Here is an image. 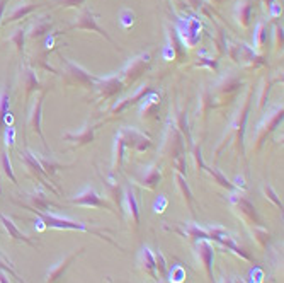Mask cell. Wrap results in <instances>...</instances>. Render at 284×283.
<instances>
[{"instance_id":"7a4b0ae2","label":"cell","mask_w":284,"mask_h":283,"mask_svg":"<svg viewBox=\"0 0 284 283\" xmlns=\"http://www.w3.org/2000/svg\"><path fill=\"white\" fill-rule=\"evenodd\" d=\"M206 232H208V236H209V241H214V242L222 244L223 247H227L228 251L235 252V254L240 256V258H242V260L250 261V263L256 261L250 254H248V252H247L245 249H243L242 246H238V244L235 242L233 236L227 231V229L218 227V225H213V227H208V229H206Z\"/></svg>"},{"instance_id":"f6af8a7d","label":"cell","mask_w":284,"mask_h":283,"mask_svg":"<svg viewBox=\"0 0 284 283\" xmlns=\"http://www.w3.org/2000/svg\"><path fill=\"white\" fill-rule=\"evenodd\" d=\"M9 0H0V21H2V16L6 12V6H7Z\"/></svg>"},{"instance_id":"277c9868","label":"cell","mask_w":284,"mask_h":283,"mask_svg":"<svg viewBox=\"0 0 284 283\" xmlns=\"http://www.w3.org/2000/svg\"><path fill=\"white\" fill-rule=\"evenodd\" d=\"M162 152L169 157H172L175 160L180 155H184V142H182V135L177 130V125L169 123L167 130H165L164 135V144H162Z\"/></svg>"},{"instance_id":"5b68a950","label":"cell","mask_w":284,"mask_h":283,"mask_svg":"<svg viewBox=\"0 0 284 283\" xmlns=\"http://www.w3.org/2000/svg\"><path fill=\"white\" fill-rule=\"evenodd\" d=\"M282 111H284L282 104L276 106V108H274L271 113L266 116V120L259 125V130H257V135H256V145H257L256 149L257 150L262 147V144L267 140V136L271 135L272 131L279 126V123L282 121Z\"/></svg>"},{"instance_id":"4fadbf2b","label":"cell","mask_w":284,"mask_h":283,"mask_svg":"<svg viewBox=\"0 0 284 283\" xmlns=\"http://www.w3.org/2000/svg\"><path fill=\"white\" fill-rule=\"evenodd\" d=\"M80 254H84V249L73 251V252H70V254H67L65 258H63L61 261H58L56 265L53 266L50 271H48V275H46V283H55V281L60 280V278L63 276V273H65V271L68 270V266H70L72 263L75 261Z\"/></svg>"},{"instance_id":"681fc988","label":"cell","mask_w":284,"mask_h":283,"mask_svg":"<svg viewBox=\"0 0 284 283\" xmlns=\"http://www.w3.org/2000/svg\"><path fill=\"white\" fill-rule=\"evenodd\" d=\"M233 283H245V281H242V280H237V281H233Z\"/></svg>"},{"instance_id":"ffe728a7","label":"cell","mask_w":284,"mask_h":283,"mask_svg":"<svg viewBox=\"0 0 284 283\" xmlns=\"http://www.w3.org/2000/svg\"><path fill=\"white\" fill-rule=\"evenodd\" d=\"M151 92V89L148 86L146 87H141L140 91H136L133 96H130L128 99H124L123 102H119V104H116V108L111 111V115H119V113H123L124 109H128L130 106H133V104H136V102L138 101H143L146 96H148Z\"/></svg>"},{"instance_id":"8d00e7d4","label":"cell","mask_w":284,"mask_h":283,"mask_svg":"<svg viewBox=\"0 0 284 283\" xmlns=\"http://www.w3.org/2000/svg\"><path fill=\"white\" fill-rule=\"evenodd\" d=\"M119 19L124 27H131L135 22V14L131 12V9H123V11L119 12Z\"/></svg>"},{"instance_id":"5bb4252c","label":"cell","mask_w":284,"mask_h":283,"mask_svg":"<svg viewBox=\"0 0 284 283\" xmlns=\"http://www.w3.org/2000/svg\"><path fill=\"white\" fill-rule=\"evenodd\" d=\"M97 92H99V97L102 99H107L111 96H116L117 92L123 89V80L119 77H107V79H99L96 82Z\"/></svg>"},{"instance_id":"9c48e42d","label":"cell","mask_w":284,"mask_h":283,"mask_svg":"<svg viewBox=\"0 0 284 283\" xmlns=\"http://www.w3.org/2000/svg\"><path fill=\"white\" fill-rule=\"evenodd\" d=\"M70 202L78 207H90V208H107L111 210V205L99 196V193L94 188H87L85 191H82L77 198H72Z\"/></svg>"},{"instance_id":"d6a6232c","label":"cell","mask_w":284,"mask_h":283,"mask_svg":"<svg viewBox=\"0 0 284 283\" xmlns=\"http://www.w3.org/2000/svg\"><path fill=\"white\" fill-rule=\"evenodd\" d=\"M36 7L38 6H19L16 11H14L11 16L7 17V22H14V21H17V19H21V17H26L27 14L33 12Z\"/></svg>"},{"instance_id":"4316f807","label":"cell","mask_w":284,"mask_h":283,"mask_svg":"<svg viewBox=\"0 0 284 283\" xmlns=\"http://www.w3.org/2000/svg\"><path fill=\"white\" fill-rule=\"evenodd\" d=\"M29 200H31V207L29 208H36V210H41V212L50 208V202L46 200V194L43 191L33 193L31 196H29Z\"/></svg>"},{"instance_id":"bcb514c9","label":"cell","mask_w":284,"mask_h":283,"mask_svg":"<svg viewBox=\"0 0 284 283\" xmlns=\"http://www.w3.org/2000/svg\"><path fill=\"white\" fill-rule=\"evenodd\" d=\"M0 283H9V278L4 271H0Z\"/></svg>"},{"instance_id":"f35d334b","label":"cell","mask_w":284,"mask_h":283,"mask_svg":"<svg viewBox=\"0 0 284 283\" xmlns=\"http://www.w3.org/2000/svg\"><path fill=\"white\" fill-rule=\"evenodd\" d=\"M12 41L16 43L17 50L22 53L24 51V29H17V33L12 36Z\"/></svg>"},{"instance_id":"30bf717a","label":"cell","mask_w":284,"mask_h":283,"mask_svg":"<svg viewBox=\"0 0 284 283\" xmlns=\"http://www.w3.org/2000/svg\"><path fill=\"white\" fill-rule=\"evenodd\" d=\"M21 162H24V165H26V167H27L29 171H31V173H33L34 176H36V178H38L43 184H45L46 188H50V191H53V193L58 194L56 189L51 186V183H48V176H46V173H45V169L41 167V164H39L38 160H36V155L31 154L29 150H21Z\"/></svg>"},{"instance_id":"7dc6e473","label":"cell","mask_w":284,"mask_h":283,"mask_svg":"<svg viewBox=\"0 0 284 283\" xmlns=\"http://www.w3.org/2000/svg\"><path fill=\"white\" fill-rule=\"evenodd\" d=\"M222 283H233V281H232V278H228V276H223Z\"/></svg>"},{"instance_id":"8992f818","label":"cell","mask_w":284,"mask_h":283,"mask_svg":"<svg viewBox=\"0 0 284 283\" xmlns=\"http://www.w3.org/2000/svg\"><path fill=\"white\" fill-rule=\"evenodd\" d=\"M150 63H151L150 53H141V55L133 58L123 70V84H133L146 68L150 67Z\"/></svg>"},{"instance_id":"74e56055","label":"cell","mask_w":284,"mask_h":283,"mask_svg":"<svg viewBox=\"0 0 284 283\" xmlns=\"http://www.w3.org/2000/svg\"><path fill=\"white\" fill-rule=\"evenodd\" d=\"M264 194H266V198H269L271 202L276 205L277 208H281L282 210V202H281V198L277 196V193L274 191L272 186H264Z\"/></svg>"},{"instance_id":"2e32d148","label":"cell","mask_w":284,"mask_h":283,"mask_svg":"<svg viewBox=\"0 0 284 283\" xmlns=\"http://www.w3.org/2000/svg\"><path fill=\"white\" fill-rule=\"evenodd\" d=\"M43 101H45V94H41L36 99V102H34V106H33V111H31V116H29V126L36 131L38 136L41 138L43 144L46 145V142H45V135H43V131H41V109H43ZM48 147V145H46Z\"/></svg>"},{"instance_id":"e0dca14e","label":"cell","mask_w":284,"mask_h":283,"mask_svg":"<svg viewBox=\"0 0 284 283\" xmlns=\"http://www.w3.org/2000/svg\"><path fill=\"white\" fill-rule=\"evenodd\" d=\"M124 202H126V212L130 215V220L133 222V229L138 231L140 229V210H138V202L131 188L124 189Z\"/></svg>"},{"instance_id":"8fae6325","label":"cell","mask_w":284,"mask_h":283,"mask_svg":"<svg viewBox=\"0 0 284 283\" xmlns=\"http://www.w3.org/2000/svg\"><path fill=\"white\" fill-rule=\"evenodd\" d=\"M119 135L124 142L126 149H133V150L143 152V150L150 149V145H151L150 138H146L143 133H140V131H136L133 128H124L123 131H119Z\"/></svg>"},{"instance_id":"ee69618b","label":"cell","mask_w":284,"mask_h":283,"mask_svg":"<svg viewBox=\"0 0 284 283\" xmlns=\"http://www.w3.org/2000/svg\"><path fill=\"white\" fill-rule=\"evenodd\" d=\"M85 0H58V4H61V6L65 7H80L84 6Z\"/></svg>"},{"instance_id":"d6986e66","label":"cell","mask_w":284,"mask_h":283,"mask_svg":"<svg viewBox=\"0 0 284 283\" xmlns=\"http://www.w3.org/2000/svg\"><path fill=\"white\" fill-rule=\"evenodd\" d=\"M248 111H250V94H248L245 106H243L242 113L238 115V118H237V121H235V125H233V130L237 131L238 147L242 149V152H243V133H245V123H247V118H248Z\"/></svg>"},{"instance_id":"9a60e30c","label":"cell","mask_w":284,"mask_h":283,"mask_svg":"<svg viewBox=\"0 0 284 283\" xmlns=\"http://www.w3.org/2000/svg\"><path fill=\"white\" fill-rule=\"evenodd\" d=\"M140 268L143 270L146 275H148L151 280L155 283H160L162 280L159 278V273H156V268H155V260H153V251L150 249V247H143L140 252Z\"/></svg>"},{"instance_id":"4dcf8cb0","label":"cell","mask_w":284,"mask_h":283,"mask_svg":"<svg viewBox=\"0 0 284 283\" xmlns=\"http://www.w3.org/2000/svg\"><path fill=\"white\" fill-rule=\"evenodd\" d=\"M266 41H267V26L261 21V22H257L256 33H254V43H256V48L261 50V48L266 45Z\"/></svg>"},{"instance_id":"484cf974","label":"cell","mask_w":284,"mask_h":283,"mask_svg":"<svg viewBox=\"0 0 284 283\" xmlns=\"http://www.w3.org/2000/svg\"><path fill=\"white\" fill-rule=\"evenodd\" d=\"M203 169L208 171V174H211V178L219 184V186L227 188V189H230V191H233V189H235V184L230 183L228 179L225 178V176H223L222 173H219V171H218L216 167H208V165H203Z\"/></svg>"},{"instance_id":"ab89813d","label":"cell","mask_w":284,"mask_h":283,"mask_svg":"<svg viewBox=\"0 0 284 283\" xmlns=\"http://www.w3.org/2000/svg\"><path fill=\"white\" fill-rule=\"evenodd\" d=\"M269 91H271V82L266 80V84H264V87H262V94H261V97H259V108H264V106H266Z\"/></svg>"},{"instance_id":"3957f363","label":"cell","mask_w":284,"mask_h":283,"mask_svg":"<svg viewBox=\"0 0 284 283\" xmlns=\"http://www.w3.org/2000/svg\"><path fill=\"white\" fill-rule=\"evenodd\" d=\"M230 203H232V208L247 223H250V225H254V227H262V218L259 217V213H257L256 207H254V203L248 198L243 196L242 193H240V194L238 193L232 194V196H230Z\"/></svg>"},{"instance_id":"f1b7e54d","label":"cell","mask_w":284,"mask_h":283,"mask_svg":"<svg viewBox=\"0 0 284 283\" xmlns=\"http://www.w3.org/2000/svg\"><path fill=\"white\" fill-rule=\"evenodd\" d=\"M124 142L121 138V135L117 133L116 135V147H114V162H112V167L114 169H119L121 164H123V157H124Z\"/></svg>"},{"instance_id":"7402d4cb","label":"cell","mask_w":284,"mask_h":283,"mask_svg":"<svg viewBox=\"0 0 284 283\" xmlns=\"http://www.w3.org/2000/svg\"><path fill=\"white\" fill-rule=\"evenodd\" d=\"M143 101L145 102H143V106H141V116H143V118H156V115H159V106H160L159 96L150 92Z\"/></svg>"},{"instance_id":"7c38bea8","label":"cell","mask_w":284,"mask_h":283,"mask_svg":"<svg viewBox=\"0 0 284 283\" xmlns=\"http://www.w3.org/2000/svg\"><path fill=\"white\" fill-rule=\"evenodd\" d=\"M70 29H87V31H94L97 34H101V36H104L107 41H112L109 38V34H107L102 27H99L94 12H92L90 9H84V11L80 12V16L77 17V22L73 24Z\"/></svg>"},{"instance_id":"d4e9b609","label":"cell","mask_w":284,"mask_h":283,"mask_svg":"<svg viewBox=\"0 0 284 283\" xmlns=\"http://www.w3.org/2000/svg\"><path fill=\"white\" fill-rule=\"evenodd\" d=\"M153 260H155V268L159 271V278L160 280H169V268H167V261H165L164 254L160 251L153 252Z\"/></svg>"},{"instance_id":"44dd1931","label":"cell","mask_w":284,"mask_h":283,"mask_svg":"<svg viewBox=\"0 0 284 283\" xmlns=\"http://www.w3.org/2000/svg\"><path fill=\"white\" fill-rule=\"evenodd\" d=\"M96 130H97V126L90 125V126H85V128L82 131H78V133H65V135H63V138L70 140V142H75V144H78V145H87V144H90V142L94 140Z\"/></svg>"},{"instance_id":"83f0119b","label":"cell","mask_w":284,"mask_h":283,"mask_svg":"<svg viewBox=\"0 0 284 283\" xmlns=\"http://www.w3.org/2000/svg\"><path fill=\"white\" fill-rule=\"evenodd\" d=\"M9 108H11V99H9L7 92H2L0 94V131L6 126V120L9 116Z\"/></svg>"},{"instance_id":"1f68e13d","label":"cell","mask_w":284,"mask_h":283,"mask_svg":"<svg viewBox=\"0 0 284 283\" xmlns=\"http://www.w3.org/2000/svg\"><path fill=\"white\" fill-rule=\"evenodd\" d=\"M252 234H254V239H256L261 247L269 246V242H271V234H269L264 227H254Z\"/></svg>"},{"instance_id":"b9f144b4","label":"cell","mask_w":284,"mask_h":283,"mask_svg":"<svg viewBox=\"0 0 284 283\" xmlns=\"http://www.w3.org/2000/svg\"><path fill=\"white\" fill-rule=\"evenodd\" d=\"M274 36H276V50H281L282 48V26L281 24H277L276 29H274Z\"/></svg>"},{"instance_id":"7bdbcfd3","label":"cell","mask_w":284,"mask_h":283,"mask_svg":"<svg viewBox=\"0 0 284 283\" xmlns=\"http://www.w3.org/2000/svg\"><path fill=\"white\" fill-rule=\"evenodd\" d=\"M14 135H16L14 126H7V128H6V144L9 145V147H12V145H14Z\"/></svg>"},{"instance_id":"f546056e","label":"cell","mask_w":284,"mask_h":283,"mask_svg":"<svg viewBox=\"0 0 284 283\" xmlns=\"http://www.w3.org/2000/svg\"><path fill=\"white\" fill-rule=\"evenodd\" d=\"M177 186L180 189V193L184 194V200H185V203H187V207L191 208V212H193L194 198H193V193H191V189L187 186V183H185V176L177 174Z\"/></svg>"},{"instance_id":"60d3db41","label":"cell","mask_w":284,"mask_h":283,"mask_svg":"<svg viewBox=\"0 0 284 283\" xmlns=\"http://www.w3.org/2000/svg\"><path fill=\"white\" fill-rule=\"evenodd\" d=\"M184 276H185V273H184V270L180 266H175L174 270H172V273H170V278L169 280H172L174 278V283H180L184 280Z\"/></svg>"},{"instance_id":"e575fe53","label":"cell","mask_w":284,"mask_h":283,"mask_svg":"<svg viewBox=\"0 0 284 283\" xmlns=\"http://www.w3.org/2000/svg\"><path fill=\"white\" fill-rule=\"evenodd\" d=\"M2 167H4V173H6L7 178L11 179L12 183L17 184V179H16V176H14V173H12V165H11V160H9L7 152H2Z\"/></svg>"},{"instance_id":"836d02e7","label":"cell","mask_w":284,"mask_h":283,"mask_svg":"<svg viewBox=\"0 0 284 283\" xmlns=\"http://www.w3.org/2000/svg\"><path fill=\"white\" fill-rule=\"evenodd\" d=\"M26 87H27V94H31L33 91L39 89V82L33 70H26Z\"/></svg>"},{"instance_id":"d590c367","label":"cell","mask_w":284,"mask_h":283,"mask_svg":"<svg viewBox=\"0 0 284 283\" xmlns=\"http://www.w3.org/2000/svg\"><path fill=\"white\" fill-rule=\"evenodd\" d=\"M46 31H50V22L43 19V21H39L36 26L33 27V31L29 33V36H31V38H39L41 34H45Z\"/></svg>"},{"instance_id":"603a6c76","label":"cell","mask_w":284,"mask_h":283,"mask_svg":"<svg viewBox=\"0 0 284 283\" xmlns=\"http://www.w3.org/2000/svg\"><path fill=\"white\" fill-rule=\"evenodd\" d=\"M237 17H238V22L242 24L243 27H248V26H250L252 0H245V2L238 4V7H237Z\"/></svg>"},{"instance_id":"cb8c5ba5","label":"cell","mask_w":284,"mask_h":283,"mask_svg":"<svg viewBox=\"0 0 284 283\" xmlns=\"http://www.w3.org/2000/svg\"><path fill=\"white\" fill-rule=\"evenodd\" d=\"M160 179H162L160 169L159 167H151L148 173L145 174V178L140 181V184H141V186H145L146 189H155L156 186H159Z\"/></svg>"},{"instance_id":"ba28073f","label":"cell","mask_w":284,"mask_h":283,"mask_svg":"<svg viewBox=\"0 0 284 283\" xmlns=\"http://www.w3.org/2000/svg\"><path fill=\"white\" fill-rule=\"evenodd\" d=\"M65 65H67V77H68V84H78V86H90L96 84L97 80H99V77H94L90 75L89 72H85L82 67L75 65V63L65 60Z\"/></svg>"},{"instance_id":"ac0fdd59","label":"cell","mask_w":284,"mask_h":283,"mask_svg":"<svg viewBox=\"0 0 284 283\" xmlns=\"http://www.w3.org/2000/svg\"><path fill=\"white\" fill-rule=\"evenodd\" d=\"M0 222H2V225L6 227V231L9 232V236H11L14 241H19V242H24V244H29V246H36L33 241H31V237H27L26 234L21 232L19 229L16 227V223L12 222V218H9L7 215H4L2 212H0Z\"/></svg>"},{"instance_id":"52a82bcc","label":"cell","mask_w":284,"mask_h":283,"mask_svg":"<svg viewBox=\"0 0 284 283\" xmlns=\"http://www.w3.org/2000/svg\"><path fill=\"white\" fill-rule=\"evenodd\" d=\"M196 256L201 261V265L206 270V275L209 281L214 283V275H213V261H214V249L209 241H198L196 242Z\"/></svg>"},{"instance_id":"c3c4849f","label":"cell","mask_w":284,"mask_h":283,"mask_svg":"<svg viewBox=\"0 0 284 283\" xmlns=\"http://www.w3.org/2000/svg\"><path fill=\"white\" fill-rule=\"evenodd\" d=\"M0 260H4V261H7V258L2 254V252H0Z\"/></svg>"},{"instance_id":"6da1fadb","label":"cell","mask_w":284,"mask_h":283,"mask_svg":"<svg viewBox=\"0 0 284 283\" xmlns=\"http://www.w3.org/2000/svg\"><path fill=\"white\" fill-rule=\"evenodd\" d=\"M31 212H34L39 218H41V222L45 223V227L60 229V231H82V232H87V234H94L96 237L104 239V241H107V242L111 244V246L119 247L114 241H112L111 237H107L106 234H102L101 231H96V229L85 225L84 222L72 220V218H67V217H58V215H53V213L41 212V210H36V208H31Z\"/></svg>"}]
</instances>
